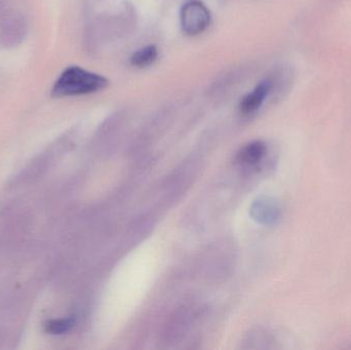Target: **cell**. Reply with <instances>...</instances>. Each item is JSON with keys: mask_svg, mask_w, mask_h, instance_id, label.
<instances>
[{"mask_svg": "<svg viewBox=\"0 0 351 350\" xmlns=\"http://www.w3.org/2000/svg\"><path fill=\"white\" fill-rule=\"evenodd\" d=\"M158 58V49L154 45L143 47L136 51L131 58L132 64L137 67H146L154 63Z\"/></svg>", "mask_w": 351, "mask_h": 350, "instance_id": "7", "label": "cell"}, {"mask_svg": "<svg viewBox=\"0 0 351 350\" xmlns=\"http://www.w3.org/2000/svg\"><path fill=\"white\" fill-rule=\"evenodd\" d=\"M181 26L184 32L197 35L204 32L210 22V14L204 3L197 0L188 1L181 10Z\"/></svg>", "mask_w": 351, "mask_h": 350, "instance_id": "2", "label": "cell"}, {"mask_svg": "<svg viewBox=\"0 0 351 350\" xmlns=\"http://www.w3.org/2000/svg\"><path fill=\"white\" fill-rule=\"evenodd\" d=\"M27 31L26 18L22 14H10L0 26V43L8 49L16 47L24 40Z\"/></svg>", "mask_w": 351, "mask_h": 350, "instance_id": "3", "label": "cell"}, {"mask_svg": "<svg viewBox=\"0 0 351 350\" xmlns=\"http://www.w3.org/2000/svg\"><path fill=\"white\" fill-rule=\"evenodd\" d=\"M267 152L265 143L261 141L252 142L241 148L237 153V160L243 166H255L261 162Z\"/></svg>", "mask_w": 351, "mask_h": 350, "instance_id": "5", "label": "cell"}, {"mask_svg": "<svg viewBox=\"0 0 351 350\" xmlns=\"http://www.w3.org/2000/svg\"><path fill=\"white\" fill-rule=\"evenodd\" d=\"M73 318H62V320L49 321L45 325V330L51 335H62L70 331L73 327Z\"/></svg>", "mask_w": 351, "mask_h": 350, "instance_id": "8", "label": "cell"}, {"mask_svg": "<svg viewBox=\"0 0 351 350\" xmlns=\"http://www.w3.org/2000/svg\"><path fill=\"white\" fill-rule=\"evenodd\" d=\"M108 84L106 78L80 67L67 68L53 86V97L82 96L103 90Z\"/></svg>", "mask_w": 351, "mask_h": 350, "instance_id": "1", "label": "cell"}, {"mask_svg": "<svg viewBox=\"0 0 351 350\" xmlns=\"http://www.w3.org/2000/svg\"><path fill=\"white\" fill-rule=\"evenodd\" d=\"M274 88V80L267 79L258 84L251 92L247 95L239 105V109L243 114L247 115L256 112L263 104L268 95Z\"/></svg>", "mask_w": 351, "mask_h": 350, "instance_id": "4", "label": "cell"}, {"mask_svg": "<svg viewBox=\"0 0 351 350\" xmlns=\"http://www.w3.org/2000/svg\"><path fill=\"white\" fill-rule=\"evenodd\" d=\"M47 162L49 160L45 158V155L39 156L36 160L31 162L26 168H23L16 181L19 183H30L40 178L47 171Z\"/></svg>", "mask_w": 351, "mask_h": 350, "instance_id": "6", "label": "cell"}]
</instances>
